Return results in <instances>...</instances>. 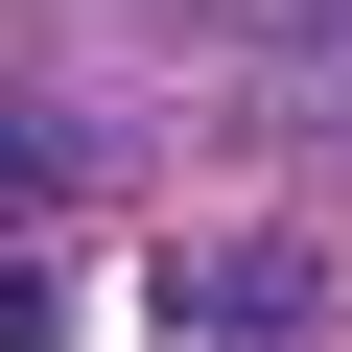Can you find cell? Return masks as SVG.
Listing matches in <instances>:
<instances>
[{"mask_svg":"<svg viewBox=\"0 0 352 352\" xmlns=\"http://www.w3.org/2000/svg\"><path fill=\"white\" fill-rule=\"evenodd\" d=\"M24 188H47V118H0V212H24Z\"/></svg>","mask_w":352,"mask_h":352,"instance_id":"cell-1","label":"cell"}]
</instances>
